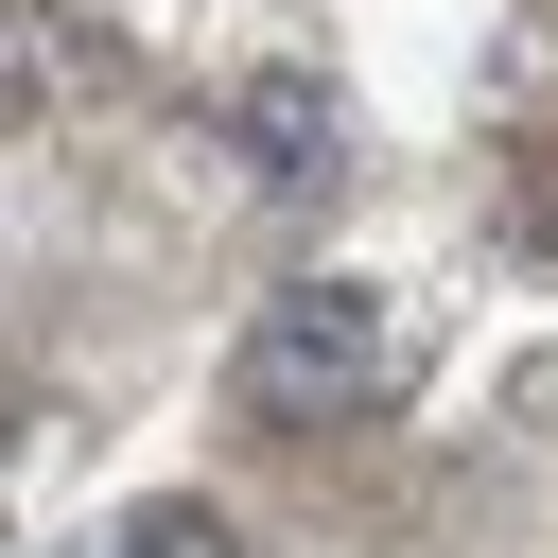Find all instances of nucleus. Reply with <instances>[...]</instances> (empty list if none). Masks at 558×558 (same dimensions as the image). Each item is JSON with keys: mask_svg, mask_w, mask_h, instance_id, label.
I'll return each mask as SVG.
<instances>
[{"mask_svg": "<svg viewBox=\"0 0 558 558\" xmlns=\"http://www.w3.org/2000/svg\"><path fill=\"white\" fill-rule=\"evenodd\" d=\"M384 349H401V331H384L366 279H279V296L244 314V401L314 436V418H349V401L384 384Z\"/></svg>", "mask_w": 558, "mask_h": 558, "instance_id": "obj_1", "label": "nucleus"}, {"mask_svg": "<svg viewBox=\"0 0 558 558\" xmlns=\"http://www.w3.org/2000/svg\"><path fill=\"white\" fill-rule=\"evenodd\" d=\"M70 558H244V541H227V506H192V488H157V506H122V523H87Z\"/></svg>", "mask_w": 558, "mask_h": 558, "instance_id": "obj_3", "label": "nucleus"}, {"mask_svg": "<svg viewBox=\"0 0 558 558\" xmlns=\"http://www.w3.org/2000/svg\"><path fill=\"white\" fill-rule=\"evenodd\" d=\"M244 174H262V192H331V87H314V70L244 87Z\"/></svg>", "mask_w": 558, "mask_h": 558, "instance_id": "obj_2", "label": "nucleus"}]
</instances>
